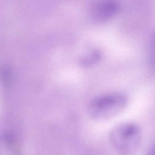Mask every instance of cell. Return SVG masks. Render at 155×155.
I'll return each mask as SVG.
<instances>
[{
  "label": "cell",
  "instance_id": "cell-1",
  "mask_svg": "<svg viewBox=\"0 0 155 155\" xmlns=\"http://www.w3.org/2000/svg\"><path fill=\"white\" fill-rule=\"evenodd\" d=\"M109 140L113 147L120 154L134 155L141 144V130L136 124L123 123L112 129Z\"/></svg>",
  "mask_w": 155,
  "mask_h": 155
},
{
  "label": "cell",
  "instance_id": "cell-2",
  "mask_svg": "<svg viewBox=\"0 0 155 155\" xmlns=\"http://www.w3.org/2000/svg\"><path fill=\"white\" fill-rule=\"evenodd\" d=\"M124 95L113 94L95 98L89 104L88 113L96 121H104L114 118L120 113L127 103Z\"/></svg>",
  "mask_w": 155,
  "mask_h": 155
},
{
  "label": "cell",
  "instance_id": "cell-3",
  "mask_svg": "<svg viewBox=\"0 0 155 155\" xmlns=\"http://www.w3.org/2000/svg\"><path fill=\"white\" fill-rule=\"evenodd\" d=\"M118 9L117 4L114 2H105L99 5L96 9L95 15L98 19H107L116 12Z\"/></svg>",
  "mask_w": 155,
  "mask_h": 155
},
{
  "label": "cell",
  "instance_id": "cell-4",
  "mask_svg": "<svg viewBox=\"0 0 155 155\" xmlns=\"http://www.w3.org/2000/svg\"><path fill=\"white\" fill-rule=\"evenodd\" d=\"M100 53L98 52H94L91 54L87 56L85 58H84L82 62L83 64L87 65L91 64L93 62H95L98 60L100 57Z\"/></svg>",
  "mask_w": 155,
  "mask_h": 155
},
{
  "label": "cell",
  "instance_id": "cell-5",
  "mask_svg": "<svg viewBox=\"0 0 155 155\" xmlns=\"http://www.w3.org/2000/svg\"><path fill=\"white\" fill-rule=\"evenodd\" d=\"M145 155H155V144L149 148Z\"/></svg>",
  "mask_w": 155,
  "mask_h": 155
},
{
  "label": "cell",
  "instance_id": "cell-6",
  "mask_svg": "<svg viewBox=\"0 0 155 155\" xmlns=\"http://www.w3.org/2000/svg\"></svg>",
  "mask_w": 155,
  "mask_h": 155
}]
</instances>
